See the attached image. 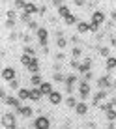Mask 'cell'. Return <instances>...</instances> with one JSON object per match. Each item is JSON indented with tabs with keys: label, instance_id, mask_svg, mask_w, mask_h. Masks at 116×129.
Returning <instances> with one entry per match:
<instances>
[{
	"label": "cell",
	"instance_id": "cell-22",
	"mask_svg": "<svg viewBox=\"0 0 116 129\" xmlns=\"http://www.w3.org/2000/svg\"><path fill=\"white\" fill-rule=\"evenodd\" d=\"M77 30L81 34H84V32H90V23H84V21H79L77 23Z\"/></svg>",
	"mask_w": 116,
	"mask_h": 129
},
{
	"label": "cell",
	"instance_id": "cell-21",
	"mask_svg": "<svg viewBox=\"0 0 116 129\" xmlns=\"http://www.w3.org/2000/svg\"><path fill=\"white\" fill-rule=\"evenodd\" d=\"M39 90H41V94H43V95H49L52 90H54V88H52V84H51V82H43L41 86H39Z\"/></svg>",
	"mask_w": 116,
	"mask_h": 129
},
{
	"label": "cell",
	"instance_id": "cell-41",
	"mask_svg": "<svg viewBox=\"0 0 116 129\" xmlns=\"http://www.w3.org/2000/svg\"><path fill=\"white\" fill-rule=\"evenodd\" d=\"M64 58H66L64 52H58V54H56V60H58V62H64Z\"/></svg>",
	"mask_w": 116,
	"mask_h": 129
},
{
	"label": "cell",
	"instance_id": "cell-38",
	"mask_svg": "<svg viewBox=\"0 0 116 129\" xmlns=\"http://www.w3.org/2000/svg\"><path fill=\"white\" fill-rule=\"evenodd\" d=\"M73 4L79 6V8H84V6H86V0H73Z\"/></svg>",
	"mask_w": 116,
	"mask_h": 129
},
{
	"label": "cell",
	"instance_id": "cell-42",
	"mask_svg": "<svg viewBox=\"0 0 116 129\" xmlns=\"http://www.w3.org/2000/svg\"><path fill=\"white\" fill-rule=\"evenodd\" d=\"M60 69H62V62H56V64H54V73L60 71Z\"/></svg>",
	"mask_w": 116,
	"mask_h": 129
},
{
	"label": "cell",
	"instance_id": "cell-2",
	"mask_svg": "<svg viewBox=\"0 0 116 129\" xmlns=\"http://www.w3.org/2000/svg\"><path fill=\"white\" fill-rule=\"evenodd\" d=\"M2 127H6V129L15 127V114H13V112L2 114Z\"/></svg>",
	"mask_w": 116,
	"mask_h": 129
},
{
	"label": "cell",
	"instance_id": "cell-12",
	"mask_svg": "<svg viewBox=\"0 0 116 129\" xmlns=\"http://www.w3.org/2000/svg\"><path fill=\"white\" fill-rule=\"evenodd\" d=\"M4 103L10 105V107H13V109H21V107H23V105H21V99H19V97H10V95L6 97V101H4Z\"/></svg>",
	"mask_w": 116,
	"mask_h": 129
},
{
	"label": "cell",
	"instance_id": "cell-31",
	"mask_svg": "<svg viewBox=\"0 0 116 129\" xmlns=\"http://www.w3.org/2000/svg\"><path fill=\"white\" fill-rule=\"evenodd\" d=\"M97 52L105 58H109V47H97Z\"/></svg>",
	"mask_w": 116,
	"mask_h": 129
},
{
	"label": "cell",
	"instance_id": "cell-24",
	"mask_svg": "<svg viewBox=\"0 0 116 129\" xmlns=\"http://www.w3.org/2000/svg\"><path fill=\"white\" fill-rule=\"evenodd\" d=\"M19 99H21V101L30 99V90H26V88H21V90H19Z\"/></svg>",
	"mask_w": 116,
	"mask_h": 129
},
{
	"label": "cell",
	"instance_id": "cell-23",
	"mask_svg": "<svg viewBox=\"0 0 116 129\" xmlns=\"http://www.w3.org/2000/svg\"><path fill=\"white\" fill-rule=\"evenodd\" d=\"M105 68H107V71H110V69H114V68H116V58H114V56H109V58H107Z\"/></svg>",
	"mask_w": 116,
	"mask_h": 129
},
{
	"label": "cell",
	"instance_id": "cell-19",
	"mask_svg": "<svg viewBox=\"0 0 116 129\" xmlns=\"http://www.w3.org/2000/svg\"><path fill=\"white\" fill-rule=\"evenodd\" d=\"M24 11L28 13V15H34V13H39V8L36 6L34 2H26V8H24Z\"/></svg>",
	"mask_w": 116,
	"mask_h": 129
},
{
	"label": "cell",
	"instance_id": "cell-29",
	"mask_svg": "<svg viewBox=\"0 0 116 129\" xmlns=\"http://www.w3.org/2000/svg\"><path fill=\"white\" fill-rule=\"evenodd\" d=\"M81 54H82V49L81 47H73V49H71V56H73V58H79Z\"/></svg>",
	"mask_w": 116,
	"mask_h": 129
},
{
	"label": "cell",
	"instance_id": "cell-4",
	"mask_svg": "<svg viewBox=\"0 0 116 129\" xmlns=\"http://www.w3.org/2000/svg\"><path fill=\"white\" fill-rule=\"evenodd\" d=\"M79 95H81V99H86L88 97V94H90V84H88V81H79Z\"/></svg>",
	"mask_w": 116,
	"mask_h": 129
},
{
	"label": "cell",
	"instance_id": "cell-34",
	"mask_svg": "<svg viewBox=\"0 0 116 129\" xmlns=\"http://www.w3.org/2000/svg\"><path fill=\"white\" fill-rule=\"evenodd\" d=\"M24 52H26V54H30V56H36V49L32 45H26L24 47Z\"/></svg>",
	"mask_w": 116,
	"mask_h": 129
},
{
	"label": "cell",
	"instance_id": "cell-18",
	"mask_svg": "<svg viewBox=\"0 0 116 129\" xmlns=\"http://www.w3.org/2000/svg\"><path fill=\"white\" fill-rule=\"evenodd\" d=\"M41 90H39V88H32V90H30V101H39V99H41Z\"/></svg>",
	"mask_w": 116,
	"mask_h": 129
},
{
	"label": "cell",
	"instance_id": "cell-14",
	"mask_svg": "<svg viewBox=\"0 0 116 129\" xmlns=\"http://www.w3.org/2000/svg\"><path fill=\"white\" fill-rule=\"evenodd\" d=\"M75 112H77L79 116H84V114L88 112V105L84 103V101H79V103H77V107H75Z\"/></svg>",
	"mask_w": 116,
	"mask_h": 129
},
{
	"label": "cell",
	"instance_id": "cell-30",
	"mask_svg": "<svg viewBox=\"0 0 116 129\" xmlns=\"http://www.w3.org/2000/svg\"><path fill=\"white\" fill-rule=\"evenodd\" d=\"M107 120H109V122L116 120V110H114V109H109V110H107Z\"/></svg>",
	"mask_w": 116,
	"mask_h": 129
},
{
	"label": "cell",
	"instance_id": "cell-6",
	"mask_svg": "<svg viewBox=\"0 0 116 129\" xmlns=\"http://www.w3.org/2000/svg\"><path fill=\"white\" fill-rule=\"evenodd\" d=\"M36 34H38V41H39V45H41V47H47V41H49V30L39 26V30H38Z\"/></svg>",
	"mask_w": 116,
	"mask_h": 129
},
{
	"label": "cell",
	"instance_id": "cell-27",
	"mask_svg": "<svg viewBox=\"0 0 116 129\" xmlns=\"http://www.w3.org/2000/svg\"><path fill=\"white\" fill-rule=\"evenodd\" d=\"M13 6H15V10H23L26 8V0H13Z\"/></svg>",
	"mask_w": 116,
	"mask_h": 129
},
{
	"label": "cell",
	"instance_id": "cell-10",
	"mask_svg": "<svg viewBox=\"0 0 116 129\" xmlns=\"http://www.w3.org/2000/svg\"><path fill=\"white\" fill-rule=\"evenodd\" d=\"M2 79L8 81V82L13 81V79H15V69H13V68H4L2 69Z\"/></svg>",
	"mask_w": 116,
	"mask_h": 129
},
{
	"label": "cell",
	"instance_id": "cell-8",
	"mask_svg": "<svg viewBox=\"0 0 116 129\" xmlns=\"http://www.w3.org/2000/svg\"><path fill=\"white\" fill-rule=\"evenodd\" d=\"M90 23H96V24H103L105 23V13L103 11H99V10H96V11H94L92 13V21H90Z\"/></svg>",
	"mask_w": 116,
	"mask_h": 129
},
{
	"label": "cell",
	"instance_id": "cell-37",
	"mask_svg": "<svg viewBox=\"0 0 116 129\" xmlns=\"http://www.w3.org/2000/svg\"><path fill=\"white\" fill-rule=\"evenodd\" d=\"M90 32H99V24H96V23H90Z\"/></svg>",
	"mask_w": 116,
	"mask_h": 129
},
{
	"label": "cell",
	"instance_id": "cell-32",
	"mask_svg": "<svg viewBox=\"0 0 116 129\" xmlns=\"http://www.w3.org/2000/svg\"><path fill=\"white\" fill-rule=\"evenodd\" d=\"M66 105H68V107H77V99H75L73 95H69L68 99H66Z\"/></svg>",
	"mask_w": 116,
	"mask_h": 129
},
{
	"label": "cell",
	"instance_id": "cell-26",
	"mask_svg": "<svg viewBox=\"0 0 116 129\" xmlns=\"http://www.w3.org/2000/svg\"><path fill=\"white\" fill-rule=\"evenodd\" d=\"M64 23L68 24V26H71V24H77V23H79V19H77L75 15H68V17L64 19Z\"/></svg>",
	"mask_w": 116,
	"mask_h": 129
},
{
	"label": "cell",
	"instance_id": "cell-40",
	"mask_svg": "<svg viewBox=\"0 0 116 129\" xmlns=\"http://www.w3.org/2000/svg\"><path fill=\"white\" fill-rule=\"evenodd\" d=\"M13 26H15V21L8 19V21H6V28H13Z\"/></svg>",
	"mask_w": 116,
	"mask_h": 129
},
{
	"label": "cell",
	"instance_id": "cell-28",
	"mask_svg": "<svg viewBox=\"0 0 116 129\" xmlns=\"http://www.w3.org/2000/svg\"><path fill=\"white\" fill-rule=\"evenodd\" d=\"M32 58H34V56H30V54H26V52H24V54L21 56V62H23V66H28L30 62H32Z\"/></svg>",
	"mask_w": 116,
	"mask_h": 129
},
{
	"label": "cell",
	"instance_id": "cell-13",
	"mask_svg": "<svg viewBox=\"0 0 116 129\" xmlns=\"http://www.w3.org/2000/svg\"><path fill=\"white\" fill-rule=\"evenodd\" d=\"M90 66H92V58H84V62H81V66H79V73H88L90 71Z\"/></svg>",
	"mask_w": 116,
	"mask_h": 129
},
{
	"label": "cell",
	"instance_id": "cell-33",
	"mask_svg": "<svg viewBox=\"0 0 116 129\" xmlns=\"http://www.w3.org/2000/svg\"><path fill=\"white\" fill-rule=\"evenodd\" d=\"M28 28L32 30V32H38V30H39V24L36 23V21H30V23H28Z\"/></svg>",
	"mask_w": 116,
	"mask_h": 129
},
{
	"label": "cell",
	"instance_id": "cell-11",
	"mask_svg": "<svg viewBox=\"0 0 116 129\" xmlns=\"http://www.w3.org/2000/svg\"><path fill=\"white\" fill-rule=\"evenodd\" d=\"M56 45H58V49H66L68 47V39L62 36L60 30H56Z\"/></svg>",
	"mask_w": 116,
	"mask_h": 129
},
{
	"label": "cell",
	"instance_id": "cell-36",
	"mask_svg": "<svg viewBox=\"0 0 116 129\" xmlns=\"http://www.w3.org/2000/svg\"><path fill=\"white\" fill-rule=\"evenodd\" d=\"M6 17H8V19H11V21H15V17H17L15 10H10V11H6Z\"/></svg>",
	"mask_w": 116,
	"mask_h": 129
},
{
	"label": "cell",
	"instance_id": "cell-39",
	"mask_svg": "<svg viewBox=\"0 0 116 129\" xmlns=\"http://www.w3.org/2000/svg\"><path fill=\"white\" fill-rule=\"evenodd\" d=\"M10 86L13 88V90H17V88H19V81H17V79H13V81H10Z\"/></svg>",
	"mask_w": 116,
	"mask_h": 129
},
{
	"label": "cell",
	"instance_id": "cell-9",
	"mask_svg": "<svg viewBox=\"0 0 116 129\" xmlns=\"http://www.w3.org/2000/svg\"><path fill=\"white\" fill-rule=\"evenodd\" d=\"M109 92H110V90H99L96 95H94V105L99 107V105H101V101H103L105 97H109Z\"/></svg>",
	"mask_w": 116,
	"mask_h": 129
},
{
	"label": "cell",
	"instance_id": "cell-35",
	"mask_svg": "<svg viewBox=\"0 0 116 129\" xmlns=\"http://www.w3.org/2000/svg\"><path fill=\"white\" fill-rule=\"evenodd\" d=\"M30 17H32V15H28V13H26V11H23V15H21V21H23V23H26V24H28L30 21H32V19H30Z\"/></svg>",
	"mask_w": 116,
	"mask_h": 129
},
{
	"label": "cell",
	"instance_id": "cell-7",
	"mask_svg": "<svg viewBox=\"0 0 116 129\" xmlns=\"http://www.w3.org/2000/svg\"><path fill=\"white\" fill-rule=\"evenodd\" d=\"M47 97H49V103H51V105H60L62 103V94L58 90H52Z\"/></svg>",
	"mask_w": 116,
	"mask_h": 129
},
{
	"label": "cell",
	"instance_id": "cell-16",
	"mask_svg": "<svg viewBox=\"0 0 116 129\" xmlns=\"http://www.w3.org/2000/svg\"><path fill=\"white\" fill-rule=\"evenodd\" d=\"M26 68H28V71H30L32 75H34V73H39V62L36 60V56L32 58V62H30V64L26 66Z\"/></svg>",
	"mask_w": 116,
	"mask_h": 129
},
{
	"label": "cell",
	"instance_id": "cell-43",
	"mask_svg": "<svg viewBox=\"0 0 116 129\" xmlns=\"http://www.w3.org/2000/svg\"><path fill=\"white\" fill-rule=\"evenodd\" d=\"M90 79H92V73H90V71H88V73H84V81H90Z\"/></svg>",
	"mask_w": 116,
	"mask_h": 129
},
{
	"label": "cell",
	"instance_id": "cell-45",
	"mask_svg": "<svg viewBox=\"0 0 116 129\" xmlns=\"http://www.w3.org/2000/svg\"><path fill=\"white\" fill-rule=\"evenodd\" d=\"M92 2H97V0H92Z\"/></svg>",
	"mask_w": 116,
	"mask_h": 129
},
{
	"label": "cell",
	"instance_id": "cell-15",
	"mask_svg": "<svg viewBox=\"0 0 116 129\" xmlns=\"http://www.w3.org/2000/svg\"><path fill=\"white\" fill-rule=\"evenodd\" d=\"M15 112L19 116H24V118H30L32 116V109L30 107H21V109H15Z\"/></svg>",
	"mask_w": 116,
	"mask_h": 129
},
{
	"label": "cell",
	"instance_id": "cell-20",
	"mask_svg": "<svg viewBox=\"0 0 116 129\" xmlns=\"http://www.w3.org/2000/svg\"><path fill=\"white\" fill-rule=\"evenodd\" d=\"M58 15H60L62 19H66L68 15H71V11H69V8L66 6V4H62V6H58Z\"/></svg>",
	"mask_w": 116,
	"mask_h": 129
},
{
	"label": "cell",
	"instance_id": "cell-1",
	"mask_svg": "<svg viewBox=\"0 0 116 129\" xmlns=\"http://www.w3.org/2000/svg\"><path fill=\"white\" fill-rule=\"evenodd\" d=\"M64 84H66V92L71 95L75 92V86L79 84V77H77V75H68V79H66Z\"/></svg>",
	"mask_w": 116,
	"mask_h": 129
},
{
	"label": "cell",
	"instance_id": "cell-44",
	"mask_svg": "<svg viewBox=\"0 0 116 129\" xmlns=\"http://www.w3.org/2000/svg\"><path fill=\"white\" fill-rule=\"evenodd\" d=\"M110 45L116 47V38H114V36H110Z\"/></svg>",
	"mask_w": 116,
	"mask_h": 129
},
{
	"label": "cell",
	"instance_id": "cell-5",
	"mask_svg": "<svg viewBox=\"0 0 116 129\" xmlns=\"http://www.w3.org/2000/svg\"><path fill=\"white\" fill-rule=\"evenodd\" d=\"M97 86H99V90H110V88H114V82L110 81L109 75H103V77L97 81Z\"/></svg>",
	"mask_w": 116,
	"mask_h": 129
},
{
	"label": "cell",
	"instance_id": "cell-25",
	"mask_svg": "<svg viewBox=\"0 0 116 129\" xmlns=\"http://www.w3.org/2000/svg\"><path fill=\"white\" fill-rule=\"evenodd\" d=\"M52 79H54L56 82H66V79H68V75H64V73H62V71H56V73H54V77H52Z\"/></svg>",
	"mask_w": 116,
	"mask_h": 129
},
{
	"label": "cell",
	"instance_id": "cell-3",
	"mask_svg": "<svg viewBox=\"0 0 116 129\" xmlns=\"http://www.w3.org/2000/svg\"><path fill=\"white\" fill-rule=\"evenodd\" d=\"M51 127V120L47 116H38L34 120V129H49Z\"/></svg>",
	"mask_w": 116,
	"mask_h": 129
},
{
	"label": "cell",
	"instance_id": "cell-17",
	"mask_svg": "<svg viewBox=\"0 0 116 129\" xmlns=\"http://www.w3.org/2000/svg\"><path fill=\"white\" fill-rule=\"evenodd\" d=\"M30 84H32V86H36V88H39L43 84V81H41V75L39 73H34L32 77H30Z\"/></svg>",
	"mask_w": 116,
	"mask_h": 129
}]
</instances>
